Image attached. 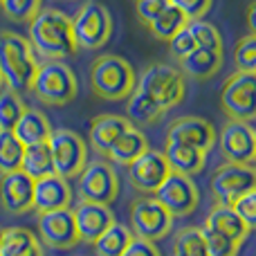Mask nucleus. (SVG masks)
Wrapping results in <instances>:
<instances>
[{
	"mask_svg": "<svg viewBox=\"0 0 256 256\" xmlns=\"http://www.w3.org/2000/svg\"><path fill=\"white\" fill-rule=\"evenodd\" d=\"M4 16L14 22H30L40 12V0H0Z\"/></svg>",
	"mask_w": 256,
	"mask_h": 256,
	"instance_id": "nucleus-35",
	"label": "nucleus"
},
{
	"mask_svg": "<svg viewBox=\"0 0 256 256\" xmlns=\"http://www.w3.org/2000/svg\"><path fill=\"white\" fill-rule=\"evenodd\" d=\"M234 61L238 72H256V36L248 34L236 45Z\"/></svg>",
	"mask_w": 256,
	"mask_h": 256,
	"instance_id": "nucleus-37",
	"label": "nucleus"
},
{
	"mask_svg": "<svg viewBox=\"0 0 256 256\" xmlns=\"http://www.w3.org/2000/svg\"><path fill=\"white\" fill-rule=\"evenodd\" d=\"M126 112H128L126 120L130 122V124L132 122H135V124H155V122L164 115L162 108L150 97H146L144 92H140V90H132V92L128 94Z\"/></svg>",
	"mask_w": 256,
	"mask_h": 256,
	"instance_id": "nucleus-29",
	"label": "nucleus"
},
{
	"mask_svg": "<svg viewBox=\"0 0 256 256\" xmlns=\"http://www.w3.org/2000/svg\"><path fill=\"white\" fill-rule=\"evenodd\" d=\"M184 25H186V18L182 16L176 7H171V4H168V7L164 9V12L160 14L153 22H148V30H150V34H153L155 38L168 40L173 34H176V32H180Z\"/></svg>",
	"mask_w": 256,
	"mask_h": 256,
	"instance_id": "nucleus-32",
	"label": "nucleus"
},
{
	"mask_svg": "<svg viewBox=\"0 0 256 256\" xmlns=\"http://www.w3.org/2000/svg\"><path fill=\"white\" fill-rule=\"evenodd\" d=\"M216 128L212 122L202 120V117H180L168 126L166 142H180V144H189L194 148H200L207 153L216 144Z\"/></svg>",
	"mask_w": 256,
	"mask_h": 256,
	"instance_id": "nucleus-17",
	"label": "nucleus"
},
{
	"mask_svg": "<svg viewBox=\"0 0 256 256\" xmlns=\"http://www.w3.org/2000/svg\"><path fill=\"white\" fill-rule=\"evenodd\" d=\"M248 27H250V34L256 36V4H250V12H248Z\"/></svg>",
	"mask_w": 256,
	"mask_h": 256,
	"instance_id": "nucleus-43",
	"label": "nucleus"
},
{
	"mask_svg": "<svg viewBox=\"0 0 256 256\" xmlns=\"http://www.w3.org/2000/svg\"><path fill=\"white\" fill-rule=\"evenodd\" d=\"M30 90L40 104L48 106H66L79 92L76 76L63 61H43L34 72Z\"/></svg>",
	"mask_w": 256,
	"mask_h": 256,
	"instance_id": "nucleus-4",
	"label": "nucleus"
},
{
	"mask_svg": "<svg viewBox=\"0 0 256 256\" xmlns=\"http://www.w3.org/2000/svg\"><path fill=\"white\" fill-rule=\"evenodd\" d=\"M132 240L130 227L122 225V222H112L97 240H94V254L97 256H120L126 250V245Z\"/></svg>",
	"mask_w": 256,
	"mask_h": 256,
	"instance_id": "nucleus-28",
	"label": "nucleus"
},
{
	"mask_svg": "<svg viewBox=\"0 0 256 256\" xmlns=\"http://www.w3.org/2000/svg\"><path fill=\"white\" fill-rule=\"evenodd\" d=\"M72 216H74V225H76V234H79V243H90L92 245L108 227L115 222L110 204H99V202H86L81 200L74 209H72Z\"/></svg>",
	"mask_w": 256,
	"mask_h": 256,
	"instance_id": "nucleus-16",
	"label": "nucleus"
},
{
	"mask_svg": "<svg viewBox=\"0 0 256 256\" xmlns=\"http://www.w3.org/2000/svg\"><path fill=\"white\" fill-rule=\"evenodd\" d=\"M40 240L52 250H70L79 243L72 209H56V212L38 214Z\"/></svg>",
	"mask_w": 256,
	"mask_h": 256,
	"instance_id": "nucleus-15",
	"label": "nucleus"
},
{
	"mask_svg": "<svg viewBox=\"0 0 256 256\" xmlns=\"http://www.w3.org/2000/svg\"><path fill=\"white\" fill-rule=\"evenodd\" d=\"M12 132L16 135V140L22 146L30 144H40V142H48L52 126H50L48 117L43 115L36 108H25V112L20 115V120L16 122V126L12 128Z\"/></svg>",
	"mask_w": 256,
	"mask_h": 256,
	"instance_id": "nucleus-24",
	"label": "nucleus"
},
{
	"mask_svg": "<svg viewBox=\"0 0 256 256\" xmlns=\"http://www.w3.org/2000/svg\"><path fill=\"white\" fill-rule=\"evenodd\" d=\"M137 76L132 66L122 56L115 54H104V56L94 58L92 68H90V86L92 92L108 102H120L126 99L128 94L135 90Z\"/></svg>",
	"mask_w": 256,
	"mask_h": 256,
	"instance_id": "nucleus-3",
	"label": "nucleus"
},
{
	"mask_svg": "<svg viewBox=\"0 0 256 256\" xmlns=\"http://www.w3.org/2000/svg\"><path fill=\"white\" fill-rule=\"evenodd\" d=\"M220 153L227 162L254 164L256 132L250 122L230 120L220 130Z\"/></svg>",
	"mask_w": 256,
	"mask_h": 256,
	"instance_id": "nucleus-13",
	"label": "nucleus"
},
{
	"mask_svg": "<svg viewBox=\"0 0 256 256\" xmlns=\"http://www.w3.org/2000/svg\"><path fill=\"white\" fill-rule=\"evenodd\" d=\"M230 207L234 209L236 216H238L250 230H254V225H256V189L248 191L245 196H240V198L234 200Z\"/></svg>",
	"mask_w": 256,
	"mask_h": 256,
	"instance_id": "nucleus-38",
	"label": "nucleus"
},
{
	"mask_svg": "<svg viewBox=\"0 0 256 256\" xmlns=\"http://www.w3.org/2000/svg\"><path fill=\"white\" fill-rule=\"evenodd\" d=\"M27 40L36 56L45 61H63L76 52L70 18L56 9H40L32 18Z\"/></svg>",
	"mask_w": 256,
	"mask_h": 256,
	"instance_id": "nucleus-1",
	"label": "nucleus"
},
{
	"mask_svg": "<svg viewBox=\"0 0 256 256\" xmlns=\"http://www.w3.org/2000/svg\"><path fill=\"white\" fill-rule=\"evenodd\" d=\"M202 238H204V248H207V256H238L240 250L238 243L209 230V227H202Z\"/></svg>",
	"mask_w": 256,
	"mask_h": 256,
	"instance_id": "nucleus-36",
	"label": "nucleus"
},
{
	"mask_svg": "<svg viewBox=\"0 0 256 256\" xmlns=\"http://www.w3.org/2000/svg\"><path fill=\"white\" fill-rule=\"evenodd\" d=\"M0 240H2V227H0Z\"/></svg>",
	"mask_w": 256,
	"mask_h": 256,
	"instance_id": "nucleus-45",
	"label": "nucleus"
},
{
	"mask_svg": "<svg viewBox=\"0 0 256 256\" xmlns=\"http://www.w3.org/2000/svg\"><path fill=\"white\" fill-rule=\"evenodd\" d=\"M222 50L209 48H194L186 56L180 58V72L191 79H209L222 68Z\"/></svg>",
	"mask_w": 256,
	"mask_h": 256,
	"instance_id": "nucleus-21",
	"label": "nucleus"
},
{
	"mask_svg": "<svg viewBox=\"0 0 256 256\" xmlns=\"http://www.w3.org/2000/svg\"><path fill=\"white\" fill-rule=\"evenodd\" d=\"M76 189H79V198L86 202L110 204L120 194V180L110 164L94 160V162H86V166L81 168Z\"/></svg>",
	"mask_w": 256,
	"mask_h": 256,
	"instance_id": "nucleus-11",
	"label": "nucleus"
},
{
	"mask_svg": "<svg viewBox=\"0 0 256 256\" xmlns=\"http://www.w3.org/2000/svg\"><path fill=\"white\" fill-rule=\"evenodd\" d=\"M70 202H72V189L66 178L52 173V176H45V178H40V180H34L32 209H36L38 214L68 209Z\"/></svg>",
	"mask_w": 256,
	"mask_h": 256,
	"instance_id": "nucleus-19",
	"label": "nucleus"
},
{
	"mask_svg": "<svg viewBox=\"0 0 256 256\" xmlns=\"http://www.w3.org/2000/svg\"><path fill=\"white\" fill-rule=\"evenodd\" d=\"M168 173L171 168H168L162 150L146 148L140 158H135L128 164V180L142 194H155V189L162 184Z\"/></svg>",
	"mask_w": 256,
	"mask_h": 256,
	"instance_id": "nucleus-14",
	"label": "nucleus"
},
{
	"mask_svg": "<svg viewBox=\"0 0 256 256\" xmlns=\"http://www.w3.org/2000/svg\"><path fill=\"white\" fill-rule=\"evenodd\" d=\"M222 110L230 120L252 122L256 115V76L254 72H238L227 76L220 90Z\"/></svg>",
	"mask_w": 256,
	"mask_h": 256,
	"instance_id": "nucleus-8",
	"label": "nucleus"
},
{
	"mask_svg": "<svg viewBox=\"0 0 256 256\" xmlns=\"http://www.w3.org/2000/svg\"><path fill=\"white\" fill-rule=\"evenodd\" d=\"M128 126H132L126 117L120 115H99L90 124V144L97 153L106 155L108 148L115 144V140L126 130Z\"/></svg>",
	"mask_w": 256,
	"mask_h": 256,
	"instance_id": "nucleus-23",
	"label": "nucleus"
},
{
	"mask_svg": "<svg viewBox=\"0 0 256 256\" xmlns=\"http://www.w3.org/2000/svg\"><path fill=\"white\" fill-rule=\"evenodd\" d=\"M146 148H148V140H146V135L140 130V128L128 126L126 130L115 140V144L108 148L106 155L112 160V162L128 166V164H130L135 158H140Z\"/></svg>",
	"mask_w": 256,
	"mask_h": 256,
	"instance_id": "nucleus-26",
	"label": "nucleus"
},
{
	"mask_svg": "<svg viewBox=\"0 0 256 256\" xmlns=\"http://www.w3.org/2000/svg\"><path fill=\"white\" fill-rule=\"evenodd\" d=\"M155 200L171 214L176 216H189L196 212L200 202V194L196 182L189 176H182V173H168L164 178V182L155 189Z\"/></svg>",
	"mask_w": 256,
	"mask_h": 256,
	"instance_id": "nucleus-12",
	"label": "nucleus"
},
{
	"mask_svg": "<svg viewBox=\"0 0 256 256\" xmlns=\"http://www.w3.org/2000/svg\"><path fill=\"white\" fill-rule=\"evenodd\" d=\"M166 43H168V50H171V56H176L178 61H180L182 56H186V54H189L191 50L196 48V43H194V38H191L186 25L182 27L180 32H176V34H173L171 38L166 40Z\"/></svg>",
	"mask_w": 256,
	"mask_h": 256,
	"instance_id": "nucleus-40",
	"label": "nucleus"
},
{
	"mask_svg": "<svg viewBox=\"0 0 256 256\" xmlns=\"http://www.w3.org/2000/svg\"><path fill=\"white\" fill-rule=\"evenodd\" d=\"M25 108L27 106L22 104L18 92H12L7 88L0 90V130H12L25 112Z\"/></svg>",
	"mask_w": 256,
	"mask_h": 256,
	"instance_id": "nucleus-33",
	"label": "nucleus"
},
{
	"mask_svg": "<svg viewBox=\"0 0 256 256\" xmlns=\"http://www.w3.org/2000/svg\"><path fill=\"white\" fill-rule=\"evenodd\" d=\"M186 30H189L191 38H194L196 48H209V50H222V36L212 22L196 18V20H186Z\"/></svg>",
	"mask_w": 256,
	"mask_h": 256,
	"instance_id": "nucleus-34",
	"label": "nucleus"
},
{
	"mask_svg": "<svg viewBox=\"0 0 256 256\" xmlns=\"http://www.w3.org/2000/svg\"><path fill=\"white\" fill-rule=\"evenodd\" d=\"M209 189H212V196L216 198L218 204L230 207L240 196L256 189V168L252 164L225 162L222 166H218L214 171Z\"/></svg>",
	"mask_w": 256,
	"mask_h": 256,
	"instance_id": "nucleus-9",
	"label": "nucleus"
},
{
	"mask_svg": "<svg viewBox=\"0 0 256 256\" xmlns=\"http://www.w3.org/2000/svg\"><path fill=\"white\" fill-rule=\"evenodd\" d=\"M135 90L150 97L166 112L168 108L178 106L182 102V97H184V74L180 70H176L173 66L155 63V66L146 68L140 74Z\"/></svg>",
	"mask_w": 256,
	"mask_h": 256,
	"instance_id": "nucleus-5",
	"label": "nucleus"
},
{
	"mask_svg": "<svg viewBox=\"0 0 256 256\" xmlns=\"http://www.w3.org/2000/svg\"><path fill=\"white\" fill-rule=\"evenodd\" d=\"M173 256H207L202 230L200 227H184L178 232L173 240Z\"/></svg>",
	"mask_w": 256,
	"mask_h": 256,
	"instance_id": "nucleus-31",
	"label": "nucleus"
},
{
	"mask_svg": "<svg viewBox=\"0 0 256 256\" xmlns=\"http://www.w3.org/2000/svg\"><path fill=\"white\" fill-rule=\"evenodd\" d=\"M22 148L25 146L16 140L12 130H0V176L20 168Z\"/></svg>",
	"mask_w": 256,
	"mask_h": 256,
	"instance_id": "nucleus-30",
	"label": "nucleus"
},
{
	"mask_svg": "<svg viewBox=\"0 0 256 256\" xmlns=\"http://www.w3.org/2000/svg\"><path fill=\"white\" fill-rule=\"evenodd\" d=\"M70 22L76 48L97 50L106 45L112 36V18L108 9L99 2H86L76 16L70 18Z\"/></svg>",
	"mask_w": 256,
	"mask_h": 256,
	"instance_id": "nucleus-6",
	"label": "nucleus"
},
{
	"mask_svg": "<svg viewBox=\"0 0 256 256\" xmlns=\"http://www.w3.org/2000/svg\"><path fill=\"white\" fill-rule=\"evenodd\" d=\"M166 164L173 173H182V176H198L207 164V153L200 148H194L189 144H180V142H166V148L162 150Z\"/></svg>",
	"mask_w": 256,
	"mask_h": 256,
	"instance_id": "nucleus-20",
	"label": "nucleus"
},
{
	"mask_svg": "<svg viewBox=\"0 0 256 256\" xmlns=\"http://www.w3.org/2000/svg\"><path fill=\"white\" fill-rule=\"evenodd\" d=\"M120 256H162V254H160V250L155 248V243L132 236V240L126 245V250Z\"/></svg>",
	"mask_w": 256,
	"mask_h": 256,
	"instance_id": "nucleus-42",
	"label": "nucleus"
},
{
	"mask_svg": "<svg viewBox=\"0 0 256 256\" xmlns=\"http://www.w3.org/2000/svg\"><path fill=\"white\" fill-rule=\"evenodd\" d=\"M20 171L25 173V176H30L32 180H40V178H45V176H52L54 164H52V153H50L48 142L30 144L22 148Z\"/></svg>",
	"mask_w": 256,
	"mask_h": 256,
	"instance_id": "nucleus-27",
	"label": "nucleus"
},
{
	"mask_svg": "<svg viewBox=\"0 0 256 256\" xmlns=\"http://www.w3.org/2000/svg\"><path fill=\"white\" fill-rule=\"evenodd\" d=\"M0 256H45L40 240L25 227H7L2 230Z\"/></svg>",
	"mask_w": 256,
	"mask_h": 256,
	"instance_id": "nucleus-25",
	"label": "nucleus"
},
{
	"mask_svg": "<svg viewBox=\"0 0 256 256\" xmlns=\"http://www.w3.org/2000/svg\"><path fill=\"white\" fill-rule=\"evenodd\" d=\"M4 88V84H2V76H0V90H2Z\"/></svg>",
	"mask_w": 256,
	"mask_h": 256,
	"instance_id": "nucleus-44",
	"label": "nucleus"
},
{
	"mask_svg": "<svg viewBox=\"0 0 256 256\" xmlns=\"http://www.w3.org/2000/svg\"><path fill=\"white\" fill-rule=\"evenodd\" d=\"M168 7V0H135V12L142 22H153L164 9Z\"/></svg>",
	"mask_w": 256,
	"mask_h": 256,
	"instance_id": "nucleus-41",
	"label": "nucleus"
},
{
	"mask_svg": "<svg viewBox=\"0 0 256 256\" xmlns=\"http://www.w3.org/2000/svg\"><path fill=\"white\" fill-rule=\"evenodd\" d=\"M48 146L52 153V164H54V173L66 180L76 178L81 173V168L88 162V148L86 142L76 135L70 128H56L50 132L48 137Z\"/></svg>",
	"mask_w": 256,
	"mask_h": 256,
	"instance_id": "nucleus-7",
	"label": "nucleus"
},
{
	"mask_svg": "<svg viewBox=\"0 0 256 256\" xmlns=\"http://www.w3.org/2000/svg\"><path fill=\"white\" fill-rule=\"evenodd\" d=\"M204 227L227 236L230 240H234V243H238V245H243V240L248 238V234L252 232L238 216H236L234 209L227 207V204H218V202L214 204V209L209 212L207 220H204Z\"/></svg>",
	"mask_w": 256,
	"mask_h": 256,
	"instance_id": "nucleus-22",
	"label": "nucleus"
},
{
	"mask_svg": "<svg viewBox=\"0 0 256 256\" xmlns=\"http://www.w3.org/2000/svg\"><path fill=\"white\" fill-rule=\"evenodd\" d=\"M171 7H176L186 20H196L202 18L212 7V0H168Z\"/></svg>",
	"mask_w": 256,
	"mask_h": 256,
	"instance_id": "nucleus-39",
	"label": "nucleus"
},
{
	"mask_svg": "<svg viewBox=\"0 0 256 256\" xmlns=\"http://www.w3.org/2000/svg\"><path fill=\"white\" fill-rule=\"evenodd\" d=\"M34 200V180L18 168L0 178V202L9 214H25Z\"/></svg>",
	"mask_w": 256,
	"mask_h": 256,
	"instance_id": "nucleus-18",
	"label": "nucleus"
},
{
	"mask_svg": "<svg viewBox=\"0 0 256 256\" xmlns=\"http://www.w3.org/2000/svg\"><path fill=\"white\" fill-rule=\"evenodd\" d=\"M38 68V56L34 54L30 40L16 32H0V76L7 90L27 92Z\"/></svg>",
	"mask_w": 256,
	"mask_h": 256,
	"instance_id": "nucleus-2",
	"label": "nucleus"
},
{
	"mask_svg": "<svg viewBox=\"0 0 256 256\" xmlns=\"http://www.w3.org/2000/svg\"><path fill=\"white\" fill-rule=\"evenodd\" d=\"M171 225L173 216L153 196H142L130 204V232L137 238L155 243L171 232Z\"/></svg>",
	"mask_w": 256,
	"mask_h": 256,
	"instance_id": "nucleus-10",
	"label": "nucleus"
}]
</instances>
